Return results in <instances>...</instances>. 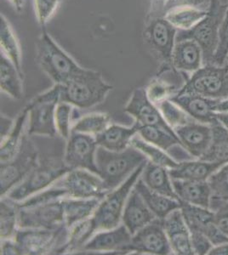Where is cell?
Wrapping results in <instances>:
<instances>
[{"label":"cell","instance_id":"obj_44","mask_svg":"<svg viewBox=\"0 0 228 255\" xmlns=\"http://www.w3.org/2000/svg\"><path fill=\"white\" fill-rule=\"evenodd\" d=\"M210 209L214 212V223L222 232L228 236V201L211 197Z\"/></svg>","mask_w":228,"mask_h":255},{"label":"cell","instance_id":"obj_25","mask_svg":"<svg viewBox=\"0 0 228 255\" xmlns=\"http://www.w3.org/2000/svg\"><path fill=\"white\" fill-rule=\"evenodd\" d=\"M223 164L200 159L188 160L179 162L176 168L169 169V174L173 180L207 181L211 174L218 170Z\"/></svg>","mask_w":228,"mask_h":255},{"label":"cell","instance_id":"obj_24","mask_svg":"<svg viewBox=\"0 0 228 255\" xmlns=\"http://www.w3.org/2000/svg\"><path fill=\"white\" fill-rule=\"evenodd\" d=\"M138 125L135 123L132 127L111 125L95 135L98 146L113 151H122L131 145L133 137L138 133Z\"/></svg>","mask_w":228,"mask_h":255},{"label":"cell","instance_id":"obj_10","mask_svg":"<svg viewBox=\"0 0 228 255\" xmlns=\"http://www.w3.org/2000/svg\"><path fill=\"white\" fill-rule=\"evenodd\" d=\"M69 229L66 225L57 229L19 228L14 240L21 255H59L66 244Z\"/></svg>","mask_w":228,"mask_h":255},{"label":"cell","instance_id":"obj_1","mask_svg":"<svg viewBox=\"0 0 228 255\" xmlns=\"http://www.w3.org/2000/svg\"><path fill=\"white\" fill-rule=\"evenodd\" d=\"M61 86V102L81 110L102 104L113 90L101 73L86 68Z\"/></svg>","mask_w":228,"mask_h":255},{"label":"cell","instance_id":"obj_31","mask_svg":"<svg viewBox=\"0 0 228 255\" xmlns=\"http://www.w3.org/2000/svg\"><path fill=\"white\" fill-rule=\"evenodd\" d=\"M211 145L200 159L206 162H219L224 165L228 162V130L219 121L211 125Z\"/></svg>","mask_w":228,"mask_h":255},{"label":"cell","instance_id":"obj_12","mask_svg":"<svg viewBox=\"0 0 228 255\" xmlns=\"http://www.w3.org/2000/svg\"><path fill=\"white\" fill-rule=\"evenodd\" d=\"M73 198H104L110 192L98 174L82 168L72 169L55 182Z\"/></svg>","mask_w":228,"mask_h":255},{"label":"cell","instance_id":"obj_32","mask_svg":"<svg viewBox=\"0 0 228 255\" xmlns=\"http://www.w3.org/2000/svg\"><path fill=\"white\" fill-rule=\"evenodd\" d=\"M0 46L1 52H3L14 63L18 71L23 75L20 43L12 29L9 20L2 14L0 16Z\"/></svg>","mask_w":228,"mask_h":255},{"label":"cell","instance_id":"obj_28","mask_svg":"<svg viewBox=\"0 0 228 255\" xmlns=\"http://www.w3.org/2000/svg\"><path fill=\"white\" fill-rule=\"evenodd\" d=\"M103 199V198H102ZM102 199L100 198H73L66 197L62 198L65 225L68 229L91 217Z\"/></svg>","mask_w":228,"mask_h":255},{"label":"cell","instance_id":"obj_51","mask_svg":"<svg viewBox=\"0 0 228 255\" xmlns=\"http://www.w3.org/2000/svg\"><path fill=\"white\" fill-rule=\"evenodd\" d=\"M209 255H228V243L213 247Z\"/></svg>","mask_w":228,"mask_h":255},{"label":"cell","instance_id":"obj_55","mask_svg":"<svg viewBox=\"0 0 228 255\" xmlns=\"http://www.w3.org/2000/svg\"><path fill=\"white\" fill-rule=\"evenodd\" d=\"M227 61H228V60H227Z\"/></svg>","mask_w":228,"mask_h":255},{"label":"cell","instance_id":"obj_15","mask_svg":"<svg viewBox=\"0 0 228 255\" xmlns=\"http://www.w3.org/2000/svg\"><path fill=\"white\" fill-rule=\"evenodd\" d=\"M19 209L20 228L57 229L65 225L62 199L32 208Z\"/></svg>","mask_w":228,"mask_h":255},{"label":"cell","instance_id":"obj_30","mask_svg":"<svg viewBox=\"0 0 228 255\" xmlns=\"http://www.w3.org/2000/svg\"><path fill=\"white\" fill-rule=\"evenodd\" d=\"M28 119V108H25L20 111L14 125L9 134L1 140L0 147V162H6L11 160L17 153L24 135L26 133V125Z\"/></svg>","mask_w":228,"mask_h":255},{"label":"cell","instance_id":"obj_50","mask_svg":"<svg viewBox=\"0 0 228 255\" xmlns=\"http://www.w3.org/2000/svg\"><path fill=\"white\" fill-rule=\"evenodd\" d=\"M14 125V119L1 113V140H3L12 129Z\"/></svg>","mask_w":228,"mask_h":255},{"label":"cell","instance_id":"obj_6","mask_svg":"<svg viewBox=\"0 0 228 255\" xmlns=\"http://www.w3.org/2000/svg\"><path fill=\"white\" fill-rule=\"evenodd\" d=\"M70 170L72 169L66 165L63 158L49 157L39 160L38 165L28 176L12 188L4 197L20 203L32 195L49 188Z\"/></svg>","mask_w":228,"mask_h":255},{"label":"cell","instance_id":"obj_52","mask_svg":"<svg viewBox=\"0 0 228 255\" xmlns=\"http://www.w3.org/2000/svg\"><path fill=\"white\" fill-rule=\"evenodd\" d=\"M216 113H228V98L220 101L215 107Z\"/></svg>","mask_w":228,"mask_h":255},{"label":"cell","instance_id":"obj_29","mask_svg":"<svg viewBox=\"0 0 228 255\" xmlns=\"http://www.w3.org/2000/svg\"><path fill=\"white\" fill-rule=\"evenodd\" d=\"M24 76L3 52L0 55V89L14 100L23 98Z\"/></svg>","mask_w":228,"mask_h":255},{"label":"cell","instance_id":"obj_49","mask_svg":"<svg viewBox=\"0 0 228 255\" xmlns=\"http://www.w3.org/2000/svg\"><path fill=\"white\" fill-rule=\"evenodd\" d=\"M150 1V10L148 12L147 18L164 16L165 4L168 0H149Z\"/></svg>","mask_w":228,"mask_h":255},{"label":"cell","instance_id":"obj_11","mask_svg":"<svg viewBox=\"0 0 228 255\" xmlns=\"http://www.w3.org/2000/svg\"><path fill=\"white\" fill-rule=\"evenodd\" d=\"M177 31L165 16L146 18L143 38L161 65H171Z\"/></svg>","mask_w":228,"mask_h":255},{"label":"cell","instance_id":"obj_22","mask_svg":"<svg viewBox=\"0 0 228 255\" xmlns=\"http://www.w3.org/2000/svg\"><path fill=\"white\" fill-rule=\"evenodd\" d=\"M171 65L180 73H194L203 66L201 47L192 39L176 42L174 47Z\"/></svg>","mask_w":228,"mask_h":255},{"label":"cell","instance_id":"obj_46","mask_svg":"<svg viewBox=\"0 0 228 255\" xmlns=\"http://www.w3.org/2000/svg\"><path fill=\"white\" fill-rule=\"evenodd\" d=\"M191 233V244L194 250V255H206L212 250L214 245L210 239L200 232H192Z\"/></svg>","mask_w":228,"mask_h":255},{"label":"cell","instance_id":"obj_3","mask_svg":"<svg viewBox=\"0 0 228 255\" xmlns=\"http://www.w3.org/2000/svg\"><path fill=\"white\" fill-rule=\"evenodd\" d=\"M36 60L54 84H64L84 69L53 39L46 29H42L36 41Z\"/></svg>","mask_w":228,"mask_h":255},{"label":"cell","instance_id":"obj_37","mask_svg":"<svg viewBox=\"0 0 228 255\" xmlns=\"http://www.w3.org/2000/svg\"><path fill=\"white\" fill-rule=\"evenodd\" d=\"M138 134L146 141L161 148L167 153L176 145H182L176 133H170L157 126H139Z\"/></svg>","mask_w":228,"mask_h":255},{"label":"cell","instance_id":"obj_27","mask_svg":"<svg viewBox=\"0 0 228 255\" xmlns=\"http://www.w3.org/2000/svg\"><path fill=\"white\" fill-rule=\"evenodd\" d=\"M140 178L145 183V185L152 191L180 200L174 190L172 180L167 168L157 165L148 161L146 163Z\"/></svg>","mask_w":228,"mask_h":255},{"label":"cell","instance_id":"obj_16","mask_svg":"<svg viewBox=\"0 0 228 255\" xmlns=\"http://www.w3.org/2000/svg\"><path fill=\"white\" fill-rule=\"evenodd\" d=\"M124 112L133 117L139 126H157L165 128L170 133H176L165 121L158 106L148 99L144 88H137L134 90L124 107Z\"/></svg>","mask_w":228,"mask_h":255},{"label":"cell","instance_id":"obj_54","mask_svg":"<svg viewBox=\"0 0 228 255\" xmlns=\"http://www.w3.org/2000/svg\"><path fill=\"white\" fill-rule=\"evenodd\" d=\"M9 1L13 4L16 11L20 12L23 9L25 0H9Z\"/></svg>","mask_w":228,"mask_h":255},{"label":"cell","instance_id":"obj_39","mask_svg":"<svg viewBox=\"0 0 228 255\" xmlns=\"http://www.w3.org/2000/svg\"><path fill=\"white\" fill-rule=\"evenodd\" d=\"M111 125V117L108 113H89L81 117L72 127V131L97 135Z\"/></svg>","mask_w":228,"mask_h":255},{"label":"cell","instance_id":"obj_45","mask_svg":"<svg viewBox=\"0 0 228 255\" xmlns=\"http://www.w3.org/2000/svg\"><path fill=\"white\" fill-rule=\"evenodd\" d=\"M61 0H33L35 14L42 29H45L48 20L57 10Z\"/></svg>","mask_w":228,"mask_h":255},{"label":"cell","instance_id":"obj_2","mask_svg":"<svg viewBox=\"0 0 228 255\" xmlns=\"http://www.w3.org/2000/svg\"><path fill=\"white\" fill-rule=\"evenodd\" d=\"M148 159L133 145L122 151H113L98 146L95 153V164L98 175L111 191L127 180L139 166Z\"/></svg>","mask_w":228,"mask_h":255},{"label":"cell","instance_id":"obj_18","mask_svg":"<svg viewBox=\"0 0 228 255\" xmlns=\"http://www.w3.org/2000/svg\"><path fill=\"white\" fill-rule=\"evenodd\" d=\"M177 137L179 138L182 146L189 153L200 159L207 151L212 140L211 125H205L195 120L174 128Z\"/></svg>","mask_w":228,"mask_h":255},{"label":"cell","instance_id":"obj_43","mask_svg":"<svg viewBox=\"0 0 228 255\" xmlns=\"http://www.w3.org/2000/svg\"><path fill=\"white\" fill-rule=\"evenodd\" d=\"M228 56V7L225 17L220 26L219 41L217 51L215 53L212 65L223 66L227 63Z\"/></svg>","mask_w":228,"mask_h":255},{"label":"cell","instance_id":"obj_20","mask_svg":"<svg viewBox=\"0 0 228 255\" xmlns=\"http://www.w3.org/2000/svg\"><path fill=\"white\" fill-rule=\"evenodd\" d=\"M165 232L175 255H194L191 233L181 209H176L163 220Z\"/></svg>","mask_w":228,"mask_h":255},{"label":"cell","instance_id":"obj_35","mask_svg":"<svg viewBox=\"0 0 228 255\" xmlns=\"http://www.w3.org/2000/svg\"><path fill=\"white\" fill-rule=\"evenodd\" d=\"M19 209L16 203L8 197L0 202V238L12 239L19 230Z\"/></svg>","mask_w":228,"mask_h":255},{"label":"cell","instance_id":"obj_34","mask_svg":"<svg viewBox=\"0 0 228 255\" xmlns=\"http://www.w3.org/2000/svg\"><path fill=\"white\" fill-rule=\"evenodd\" d=\"M95 230L91 217L71 227L67 243L59 255H70L80 252L84 245L95 235Z\"/></svg>","mask_w":228,"mask_h":255},{"label":"cell","instance_id":"obj_41","mask_svg":"<svg viewBox=\"0 0 228 255\" xmlns=\"http://www.w3.org/2000/svg\"><path fill=\"white\" fill-rule=\"evenodd\" d=\"M158 108L161 112L166 123L173 129L182 125H185L186 124L190 122L191 120H193V119L188 116L179 106L171 102L170 99L162 102L158 106Z\"/></svg>","mask_w":228,"mask_h":255},{"label":"cell","instance_id":"obj_14","mask_svg":"<svg viewBox=\"0 0 228 255\" xmlns=\"http://www.w3.org/2000/svg\"><path fill=\"white\" fill-rule=\"evenodd\" d=\"M97 147L94 135L72 131L65 148L64 162L71 169L82 168L98 174L95 164Z\"/></svg>","mask_w":228,"mask_h":255},{"label":"cell","instance_id":"obj_42","mask_svg":"<svg viewBox=\"0 0 228 255\" xmlns=\"http://www.w3.org/2000/svg\"><path fill=\"white\" fill-rule=\"evenodd\" d=\"M207 182L213 197L228 201V162L211 174Z\"/></svg>","mask_w":228,"mask_h":255},{"label":"cell","instance_id":"obj_47","mask_svg":"<svg viewBox=\"0 0 228 255\" xmlns=\"http://www.w3.org/2000/svg\"><path fill=\"white\" fill-rule=\"evenodd\" d=\"M212 0H168L165 4L164 15L166 12L177 7H193L196 9L208 10Z\"/></svg>","mask_w":228,"mask_h":255},{"label":"cell","instance_id":"obj_13","mask_svg":"<svg viewBox=\"0 0 228 255\" xmlns=\"http://www.w3.org/2000/svg\"><path fill=\"white\" fill-rule=\"evenodd\" d=\"M128 254L170 255L174 254L165 232L163 220L155 219L132 235Z\"/></svg>","mask_w":228,"mask_h":255},{"label":"cell","instance_id":"obj_36","mask_svg":"<svg viewBox=\"0 0 228 255\" xmlns=\"http://www.w3.org/2000/svg\"><path fill=\"white\" fill-rule=\"evenodd\" d=\"M208 10L196 9L193 7H177L165 13L169 20L177 30H189L208 15Z\"/></svg>","mask_w":228,"mask_h":255},{"label":"cell","instance_id":"obj_53","mask_svg":"<svg viewBox=\"0 0 228 255\" xmlns=\"http://www.w3.org/2000/svg\"><path fill=\"white\" fill-rule=\"evenodd\" d=\"M217 119L228 130V113H217Z\"/></svg>","mask_w":228,"mask_h":255},{"label":"cell","instance_id":"obj_48","mask_svg":"<svg viewBox=\"0 0 228 255\" xmlns=\"http://www.w3.org/2000/svg\"><path fill=\"white\" fill-rule=\"evenodd\" d=\"M0 252L1 255H21L20 248L14 240V238L1 239Z\"/></svg>","mask_w":228,"mask_h":255},{"label":"cell","instance_id":"obj_19","mask_svg":"<svg viewBox=\"0 0 228 255\" xmlns=\"http://www.w3.org/2000/svg\"><path fill=\"white\" fill-rule=\"evenodd\" d=\"M170 100L179 106L195 121L209 125L218 121L215 107L221 100L207 98L194 94H176Z\"/></svg>","mask_w":228,"mask_h":255},{"label":"cell","instance_id":"obj_7","mask_svg":"<svg viewBox=\"0 0 228 255\" xmlns=\"http://www.w3.org/2000/svg\"><path fill=\"white\" fill-rule=\"evenodd\" d=\"M61 84H54L51 89L35 96L26 108L28 119L26 133L29 136H47L55 138L58 135L55 128V108L61 102Z\"/></svg>","mask_w":228,"mask_h":255},{"label":"cell","instance_id":"obj_4","mask_svg":"<svg viewBox=\"0 0 228 255\" xmlns=\"http://www.w3.org/2000/svg\"><path fill=\"white\" fill-rule=\"evenodd\" d=\"M228 4L220 0H212L206 15L199 23L189 30H178L176 42L192 39L199 44L203 52V66L212 65L219 41L220 26L225 17Z\"/></svg>","mask_w":228,"mask_h":255},{"label":"cell","instance_id":"obj_17","mask_svg":"<svg viewBox=\"0 0 228 255\" xmlns=\"http://www.w3.org/2000/svg\"><path fill=\"white\" fill-rule=\"evenodd\" d=\"M132 235L124 224H120L113 229L104 230L95 233L84 245L80 252L115 253L128 254V247Z\"/></svg>","mask_w":228,"mask_h":255},{"label":"cell","instance_id":"obj_21","mask_svg":"<svg viewBox=\"0 0 228 255\" xmlns=\"http://www.w3.org/2000/svg\"><path fill=\"white\" fill-rule=\"evenodd\" d=\"M157 219L153 212L151 211L142 196L139 194L134 187L128 197L122 216V224H124L131 235L138 232L144 226Z\"/></svg>","mask_w":228,"mask_h":255},{"label":"cell","instance_id":"obj_33","mask_svg":"<svg viewBox=\"0 0 228 255\" xmlns=\"http://www.w3.org/2000/svg\"><path fill=\"white\" fill-rule=\"evenodd\" d=\"M181 211L190 232H200L205 234L214 224V212L210 209L182 202Z\"/></svg>","mask_w":228,"mask_h":255},{"label":"cell","instance_id":"obj_9","mask_svg":"<svg viewBox=\"0 0 228 255\" xmlns=\"http://www.w3.org/2000/svg\"><path fill=\"white\" fill-rule=\"evenodd\" d=\"M177 94H194L214 100L228 98V62L205 65L193 73Z\"/></svg>","mask_w":228,"mask_h":255},{"label":"cell","instance_id":"obj_38","mask_svg":"<svg viewBox=\"0 0 228 255\" xmlns=\"http://www.w3.org/2000/svg\"><path fill=\"white\" fill-rule=\"evenodd\" d=\"M131 145L137 148L139 151H142L147 157L148 161L157 165L163 166L168 169L175 168L179 165V162H176L171 157V155L166 151L162 150L161 148L146 141L139 135L138 133L133 137L131 140Z\"/></svg>","mask_w":228,"mask_h":255},{"label":"cell","instance_id":"obj_40","mask_svg":"<svg viewBox=\"0 0 228 255\" xmlns=\"http://www.w3.org/2000/svg\"><path fill=\"white\" fill-rule=\"evenodd\" d=\"M74 107L60 102L55 108V123L58 135L67 141L72 132V118Z\"/></svg>","mask_w":228,"mask_h":255},{"label":"cell","instance_id":"obj_23","mask_svg":"<svg viewBox=\"0 0 228 255\" xmlns=\"http://www.w3.org/2000/svg\"><path fill=\"white\" fill-rule=\"evenodd\" d=\"M171 180L175 192L182 202L210 209L212 191L207 181Z\"/></svg>","mask_w":228,"mask_h":255},{"label":"cell","instance_id":"obj_5","mask_svg":"<svg viewBox=\"0 0 228 255\" xmlns=\"http://www.w3.org/2000/svg\"><path fill=\"white\" fill-rule=\"evenodd\" d=\"M148 162L139 166L127 180L117 188L108 192L101 201L91 216L95 233L100 231L113 229L120 225L128 197L140 179L142 170Z\"/></svg>","mask_w":228,"mask_h":255},{"label":"cell","instance_id":"obj_26","mask_svg":"<svg viewBox=\"0 0 228 255\" xmlns=\"http://www.w3.org/2000/svg\"><path fill=\"white\" fill-rule=\"evenodd\" d=\"M135 189L141 195L146 204L158 219L164 220L169 214L181 209L182 201L153 191L145 185L140 178L135 185Z\"/></svg>","mask_w":228,"mask_h":255},{"label":"cell","instance_id":"obj_8","mask_svg":"<svg viewBox=\"0 0 228 255\" xmlns=\"http://www.w3.org/2000/svg\"><path fill=\"white\" fill-rule=\"evenodd\" d=\"M38 151L27 133H25L19 151L11 160L1 162L0 196L4 197L12 188L22 182L39 162Z\"/></svg>","mask_w":228,"mask_h":255}]
</instances>
